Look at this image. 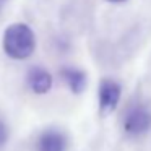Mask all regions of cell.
<instances>
[{"label": "cell", "instance_id": "cell-1", "mask_svg": "<svg viewBox=\"0 0 151 151\" xmlns=\"http://www.w3.org/2000/svg\"><path fill=\"white\" fill-rule=\"evenodd\" d=\"M2 46L8 57L15 60H24L33 55L36 49V36L28 24L13 23L4 31Z\"/></svg>", "mask_w": 151, "mask_h": 151}, {"label": "cell", "instance_id": "cell-2", "mask_svg": "<svg viewBox=\"0 0 151 151\" xmlns=\"http://www.w3.org/2000/svg\"><path fill=\"white\" fill-rule=\"evenodd\" d=\"M122 89L120 85L114 80H102L99 83L98 99H99V112L101 115H109L115 111L119 101H120Z\"/></svg>", "mask_w": 151, "mask_h": 151}, {"label": "cell", "instance_id": "cell-3", "mask_svg": "<svg viewBox=\"0 0 151 151\" xmlns=\"http://www.w3.org/2000/svg\"><path fill=\"white\" fill-rule=\"evenodd\" d=\"M151 127V112L146 107H132L124 119V130L132 137L143 135Z\"/></svg>", "mask_w": 151, "mask_h": 151}, {"label": "cell", "instance_id": "cell-4", "mask_svg": "<svg viewBox=\"0 0 151 151\" xmlns=\"http://www.w3.org/2000/svg\"><path fill=\"white\" fill-rule=\"evenodd\" d=\"M26 81L33 93H36V94H46L52 88L54 80H52V75L46 68H42V67H33L28 72Z\"/></svg>", "mask_w": 151, "mask_h": 151}, {"label": "cell", "instance_id": "cell-5", "mask_svg": "<svg viewBox=\"0 0 151 151\" xmlns=\"http://www.w3.org/2000/svg\"><path fill=\"white\" fill-rule=\"evenodd\" d=\"M67 138L62 132L46 130L37 140V151H65Z\"/></svg>", "mask_w": 151, "mask_h": 151}, {"label": "cell", "instance_id": "cell-6", "mask_svg": "<svg viewBox=\"0 0 151 151\" xmlns=\"http://www.w3.org/2000/svg\"><path fill=\"white\" fill-rule=\"evenodd\" d=\"M60 76L65 81V85L68 86V89L75 94H80V93L85 91L86 83H88V78H86V73L80 68H75V67H63L60 70Z\"/></svg>", "mask_w": 151, "mask_h": 151}, {"label": "cell", "instance_id": "cell-7", "mask_svg": "<svg viewBox=\"0 0 151 151\" xmlns=\"http://www.w3.org/2000/svg\"><path fill=\"white\" fill-rule=\"evenodd\" d=\"M8 140V127L0 120V148H4Z\"/></svg>", "mask_w": 151, "mask_h": 151}, {"label": "cell", "instance_id": "cell-8", "mask_svg": "<svg viewBox=\"0 0 151 151\" xmlns=\"http://www.w3.org/2000/svg\"><path fill=\"white\" fill-rule=\"evenodd\" d=\"M107 2H112V4H120V2H125V0H107Z\"/></svg>", "mask_w": 151, "mask_h": 151}]
</instances>
